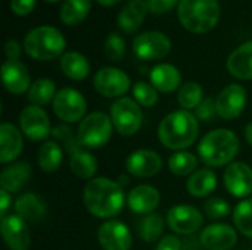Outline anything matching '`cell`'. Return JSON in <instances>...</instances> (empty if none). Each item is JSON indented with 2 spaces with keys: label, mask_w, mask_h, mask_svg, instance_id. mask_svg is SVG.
Returning <instances> with one entry per match:
<instances>
[{
  "label": "cell",
  "mask_w": 252,
  "mask_h": 250,
  "mask_svg": "<svg viewBox=\"0 0 252 250\" xmlns=\"http://www.w3.org/2000/svg\"><path fill=\"white\" fill-rule=\"evenodd\" d=\"M46 1H49V3H58V1H61V0H46Z\"/></svg>",
  "instance_id": "681fc988"
},
{
  "label": "cell",
  "mask_w": 252,
  "mask_h": 250,
  "mask_svg": "<svg viewBox=\"0 0 252 250\" xmlns=\"http://www.w3.org/2000/svg\"><path fill=\"white\" fill-rule=\"evenodd\" d=\"M52 136L63 146L65 152L74 155L75 152L80 150V143L77 139V134L72 133V130L68 125H58L52 130Z\"/></svg>",
  "instance_id": "f35d334b"
},
{
  "label": "cell",
  "mask_w": 252,
  "mask_h": 250,
  "mask_svg": "<svg viewBox=\"0 0 252 250\" xmlns=\"http://www.w3.org/2000/svg\"><path fill=\"white\" fill-rule=\"evenodd\" d=\"M133 52L142 60H159L171 52V41L161 31H145L134 37Z\"/></svg>",
  "instance_id": "9c48e42d"
},
{
  "label": "cell",
  "mask_w": 252,
  "mask_h": 250,
  "mask_svg": "<svg viewBox=\"0 0 252 250\" xmlns=\"http://www.w3.org/2000/svg\"><path fill=\"white\" fill-rule=\"evenodd\" d=\"M130 85H131L130 77L124 71L112 66H105L99 69L93 78L94 90L100 96L108 99L123 97L130 90Z\"/></svg>",
  "instance_id": "30bf717a"
},
{
  "label": "cell",
  "mask_w": 252,
  "mask_h": 250,
  "mask_svg": "<svg viewBox=\"0 0 252 250\" xmlns=\"http://www.w3.org/2000/svg\"><path fill=\"white\" fill-rule=\"evenodd\" d=\"M0 231L4 245L10 250H28L31 245L30 230L27 222L15 215H6L1 218Z\"/></svg>",
  "instance_id": "e0dca14e"
},
{
  "label": "cell",
  "mask_w": 252,
  "mask_h": 250,
  "mask_svg": "<svg viewBox=\"0 0 252 250\" xmlns=\"http://www.w3.org/2000/svg\"><path fill=\"white\" fill-rule=\"evenodd\" d=\"M233 224L239 233L252 239V199H244L235 206Z\"/></svg>",
  "instance_id": "d590c367"
},
{
  "label": "cell",
  "mask_w": 252,
  "mask_h": 250,
  "mask_svg": "<svg viewBox=\"0 0 252 250\" xmlns=\"http://www.w3.org/2000/svg\"><path fill=\"white\" fill-rule=\"evenodd\" d=\"M151 84L161 93H173L182 85V74L171 63H158L151 69Z\"/></svg>",
  "instance_id": "603a6c76"
},
{
  "label": "cell",
  "mask_w": 252,
  "mask_h": 250,
  "mask_svg": "<svg viewBox=\"0 0 252 250\" xmlns=\"http://www.w3.org/2000/svg\"><path fill=\"white\" fill-rule=\"evenodd\" d=\"M12 205V197H10V193L6 192V190H0V217H6V212L9 209V206Z\"/></svg>",
  "instance_id": "bcb514c9"
},
{
  "label": "cell",
  "mask_w": 252,
  "mask_h": 250,
  "mask_svg": "<svg viewBox=\"0 0 252 250\" xmlns=\"http://www.w3.org/2000/svg\"><path fill=\"white\" fill-rule=\"evenodd\" d=\"M111 119L114 128L121 136H134L143 122L140 105L130 97H120L111 106Z\"/></svg>",
  "instance_id": "52a82bcc"
},
{
  "label": "cell",
  "mask_w": 252,
  "mask_h": 250,
  "mask_svg": "<svg viewBox=\"0 0 252 250\" xmlns=\"http://www.w3.org/2000/svg\"><path fill=\"white\" fill-rule=\"evenodd\" d=\"M69 169L71 172L81 180H93L97 172V159L87 150H78L69 158Z\"/></svg>",
  "instance_id": "f546056e"
},
{
  "label": "cell",
  "mask_w": 252,
  "mask_h": 250,
  "mask_svg": "<svg viewBox=\"0 0 252 250\" xmlns=\"http://www.w3.org/2000/svg\"><path fill=\"white\" fill-rule=\"evenodd\" d=\"M161 194L159 192L149 184H142L130 190L127 196V206L139 215H149L159 206Z\"/></svg>",
  "instance_id": "ffe728a7"
},
{
  "label": "cell",
  "mask_w": 252,
  "mask_h": 250,
  "mask_svg": "<svg viewBox=\"0 0 252 250\" xmlns=\"http://www.w3.org/2000/svg\"><path fill=\"white\" fill-rule=\"evenodd\" d=\"M61 69L69 80L81 81L90 74V62L80 52H66L61 56Z\"/></svg>",
  "instance_id": "83f0119b"
},
{
  "label": "cell",
  "mask_w": 252,
  "mask_h": 250,
  "mask_svg": "<svg viewBox=\"0 0 252 250\" xmlns=\"http://www.w3.org/2000/svg\"><path fill=\"white\" fill-rule=\"evenodd\" d=\"M83 202L90 215L100 220H111L123 211L126 196L120 183L100 177L86 184Z\"/></svg>",
  "instance_id": "6da1fadb"
},
{
  "label": "cell",
  "mask_w": 252,
  "mask_h": 250,
  "mask_svg": "<svg viewBox=\"0 0 252 250\" xmlns=\"http://www.w3.org/2000/svg\"><path fill=\"white\" fill-rule=\"evenodd\" d=\"M126 40L118 32H111L103 43V52L105 56L111 62H121L126 55Z\"/></svg>",
  "instance_id": "8d00e7d4"
},
{
  "label": "cell",
  "mask_w": 252,
  "mask_h": 250,
  "mask_svg": "<svg viewBox=\"0 0 252 250\" xmlns=\"http://www.w3.org/2000/svg\"><path fill=\"white\" fill-rule=\"evenodd\" d=\"M177 100L179 105L185 109V111H195L204 100V90L201 87V84L195 83V81H188L185 83L177 93Z\"/></svg>",
  "instance_id": "836d02e7"
},
{
  "label": "cell",
  "mask_w": 252,
  "mask_h": 250,
  "mask_svg": "<svg viewBox=\"0 0 252 250\" xmlns=\"http://www.w3.org/2000/svg\"><path fill=\"white\" fill-rule=\"evenodd\" d=\"M56 85L49 78H38L35 80L30 90H28V100L35 106H44L53 102L56 96Z\"/></svg>",
  "instance_id": "1f68e13d"
},
{
  "label": "cell",
  "mask_w": 252,
  "mask_h": 250,
  "mask_svg": "<svg viewBox=\"0 0 252 250\" xmlns=\"http://www.w3.org/2000/svg\"><path fill=\"white\" fill-rule=\"evenodd\" d=\"M19 130L31 141H41L52 134L50 118L41 106L30 105L19 113Z\"/></svg>",
  "instance_id": "8fae6325"
},
{
  "label": "cell",
  "mask_w": 252,
  "mask_h": 250,
  "mask_svg": "<svg viewBox=\"0 0 252 250\" xmlns=\"http://www.w3.org/2000/svg\"><path fill=\"white\" fill-rule=\"evenodd\" d=\"M1 81L12 94H22L31 87V77L27 66L19 60H6L1 65Z\"/></svg>",
  "instance_id": "d6986e66"
},
{
  "label": "cell",
  "mask_w": 252,
  "mask_h": 250,
  "mask_svg": "<svg viewBox=\"0 0 252 250\" xmlns=\"http://www.w3.org/2000/svg\"><path fill=\"white\" fill-rule=\"evenodd\" d=\"M148 12L145 0H128L118 12L117 24L126 34H133L142 27Z\"/></svg>",
  "instance_id": "7402d4cb"
},
{
  "label": "cell",
  "mask_w": 252,
  "mask_h": 250,
  "mask_svg": "<svg viewBox=\"0 0 252 250\" xmlns=\"http://www.w3.org/2000/svg\"><path fill=\"white\" fill-rule=\"evenodd\" d=\"M99 4H102V6H114V4H117L118 1H121V0H96Z\"/></svg>",
  "instance_id": "c3c4849f"
},
{
  "label": "cell",
  "mask_w": 252,
  "mask_h": 250,
  "mask_svg": "<svg viewBox=\"0 0 252 250\" xmlns=\"http://www.w3.org/2000/svg\"><path fill=\"white\" fill-rule=\"evenodd\" d=\"M216 115H219V113H217V108H216V99H213V97L204 99L202 103L195 109V116L201 122H210L214 119Z\"/></svg>",
  "instance_id": "60d3db41"
},
{
  "label": "cell",
  "mask_w": 252,
  "mask_h": 250,
  "mask_svg": "<svg viewBox=\"0 0 252 250\" xmlns=\"http://www.w3.org/2000/svg\"><path fill=\"white\" fill-rule=\"evenodd\" d=\"M92 9V0H63L59 9V18L66 25L81 24Z\"/></svg>",
  "instance_id": "4dcf8cb0"
},
{
  "label": "cell",
  "mask_w": 252,
  "mask_h": 250,
  "mask_svg": "<svg viewBox=\"0 0 252 250\" xmlns=\"http://www.w3.org/2000/svg\"><path fill=\"white\" fill-rule=\"evenodd\" d=\"M239 152L238 136L227 128H217L205 134L198 144L199 159L213 168L227 167Z\"/></svg>",
  "instance_id": "3957f363"
},
{
  "label": "cell",
  "mask_w": 252,
  "mask_h": 250,
  "mask_svg": "<svg viewBox=\"0 0 252 250\" xmlns=\"http://www.w3.org/2000/svg\"><path fill=\"white\" fill-rule=\"evenodd\" d=\"M63 161V149L58 141H44L37 152V164L44 172H55Z\"/></svg>",
  "instance_id": "f1b7e54d"
},
{
  "label": "cell",
  "mask_w": 252,
  "mask_h": 250,
  "mask_svg": "<svg viewBox=\"0 0 252 250\" xmlns=\"http://www.w3.org/2000/svg\"><path fill=\"white\" fill-rule=\"evenodd\" d=\"M199 242L207 250H232L238 243V233L229 224H211L201 231Z\"/></svg>",
  "instance_id": "ac0fdd59"
},
{
  "label": "cell",
  "mask_w": 252,
  "mask_h": 250,
  "mask_svg": "<svg viewBox=\"0 0 252 250\" xmlns=\"http://www.w3.org/2000/svg\"><path fill=\"white\" fill-rule=\"evenodd\" d=\"M35 3L37 0H10V10L18 16H24L34 10Z\"/></svg>",
  "instance_id": "7bdbcfd3"
},
{
  "label": "cell",
  "mask_w": 252,
  "mask_h": 250,
  "mask_svg": "<svg viewBox=\"0 0 252 250\" xmlns=\"http://www.w3.org/2000/svg\"><path fill=\"white\" fill-rule=\"evenodd\" d=\"M133 96H134V100L143 106V108H152L158 103V90L149 84V83H145V81H139L133 85Z\"/></svg>",
  "instance_id": "74e56055"
},
{
  "label": "cell",
  "mask_w": 252,
  "mask_h": 250,
  "mask_svg": "<svg viewBox=\"0 0 252 250\" xmlns=\"http://www.w3.org/2000/svg\"><path fill=\"white\" fill-rule=\"evenodd\" d=\"M204 224L202 214L190 205H176L167 212V225L180 236H192Z\"/></svg>",
  "instance_id": "7c38bea8"
},
{
  "label": "cell",
  "mask_w": 252,
  "mask_h": 250,
  "mask_svg": "<svg viewBox=\"0 0 252 250\" xmlns=\"http://www.w3.org/2000/svg\"><path fill=\"white\" fill-rule=\"evenodd\" d=\"M53 112L66 124L81 122L87 112V102L78 90L65 87L61 88L53 99Z\"/></svg>",
  "instance_id": "ba28073f"
},
{
  "label": "cell",
  "mask_w": 252,
  "mask_h": 250,
  "mask_svg": "<svg viewBox=\"0 0 252 250\" xmlns=\"http://www.w3.org/2000/svg\"><path fill=\"white\" fill-rule=\"evenodd\" d=\"M198 168V158L186 150L174 152L168 158V169L177 177L192 175Z\"/></svg>",
  "instance_id": "d6a6232c"
},
{
  "label": "cell",
  "mask_w": 252,
  "mask_h": 250,
  "mask_svg": "<svg viewBox=\"0 0 252 250\" xmlns=\"http://www.w3.org/2000/svg\"><path fill=\"white\" fill-rule=\"evenodd\" d=\"M114 124L111 116L103 112H92L78 124L77 139L80 146L87 149L103 147L112 137Z\"/></svg>",
  "instance_id": "8992f818"
},
{
  "label": "cell",
  "mask_w": 252,
  "mask_h": 250,
  "mask_svg": "<svg viewBox=\"0 0 252 250\" xmlns=\"http://www.w3.org/2000/svg\"><path fill=\"white\" fill-rule=\"evenodd\" d=\"M164 218L159 214H149L139 224V236L146 243H154L162 237Z\"/></svg>",
  "instance_id": "e575fe53"
},
{
  "label": "cell",
  "mask_w": 252,
  "mask_h": 250,
  "mask_svg": "<svg viewBox=\"0 0 252 250\" xmlns=\"http://www.w3.org/2000/svg\"><path fill=\"white\" fill-rule=\"evenodd\" d=\"M217 187V175L210 168L196 169L186 183L188 193L193 197H205L210 196Z\"/></svg>",
  "instance_id": "4316f807"
},
{
  "label": "cell",
  "mask_w": 252,
  "mask_h": 250,
  "mask_svg": "<svg viewBox=\"0 0 252 250\" xmlns=\"http://www.w3.org/2000/svg\"><path fill=\"white\" fill-rule=\"evenodd\" d=\"M199 134V121L190 111L170 112L158 125V139L170 150L182 152L190 147Z\"/></svg>",
  "instance_id": "7a4b0ae2"
},
{
  "label": "cell",
  "mask_w": 252,
  "mask_h": 250,
  "mask_svg": "<svg viewBox=\"0 0 252 250\" xmlns=\"http://www.w3.org/2000/svg\"><path fill=\"white\" fill-rule=\"evenodd\" d=\"M32 169L28 162H15L10 167H6L0 174V187L6 192L18 193L24 186L31 180Z\"/></svg>",
  "instance_id": "cb8c5ba5"
},
{
  "label": "cell",
  "mask_w": 252,
  "mask_h": 250,
  "mask_svg": "<svg viewBox=\"0 0 252 250\" xmlns=\"http://www.w3.org/2000/svg\"><path fill=\"white\" fill-rule=\"evenodd\" d=\"M179 0H145L151 13H165L176 7Z\"/></svg>",
  "instance_id": "b9f144b4"
},
{
  "label": "cell",
  "mask_w": 252,
  "mask_h": 250,
  "mask_svg": "<svg viewBox=\"0 0 252 250\" xmlns=\"http://www.w3.org/2000/svg\"><path fill=\"white\" fill-rule=\"evenodd\" d=\"M15 212L25 222H38L47 214L46 202L35 193H24L15 200Z\"/></svg>",
  "instance_id": "d4e9b609"
},
{
  "label": "cell",
  "mask_w": 252,
  "mask_h": 250,
  "mask_svg": "<svg viewBox=\"0 0 252 250\" xmlns=\"http://www.w3.org/2000/svg\"><path fill=\"white\" fill-rule=\"evenodd\" d=\"M97 240L103 250H130L133 245L128 227L117 220H109L99 227Z\"/></svg>",
  "instance_id": "2e32d148"
},
{
  "label": "cell",
  "mask_w": 252,
  "mask_h": 250,
  "mask_svg": "<svg viewBox=\"0 0 252 250\" xmlns=\"http://www.w3.org/2000/svg\"><path fill=\"white\" fill-rule=\"evenodd\" d=\"M183 243L177 236L173 234H165L161 237V240L157 245V250H182Z\"/></svg>",
  "instance_id": "ee69618b"
},
{
  "label": "cell",
  "mask_w": 252,
  "mask_h": 250,
  "mask_svg": "<svg viewBox=\"0 0 252 250\" xmlns=\"http://www.w3.org/2000/svg\"><path fill=\"white\" fill-rule=\"evenodd\" d=\"M62 32L50 25H40L28 31L24 38L25 53L35 60H52L59 57L65 49Z\"/></svg>",
  "instance_id": "5b68a950"
},
{
  "label": "cell",
  "mask_w": 252,
  "mask_h": 250,
  "mask_svg": "<svg viewBox=\"0 0 252 250\" xmlns=\"http://www.w3.org/2000/svg\"><path fill=\"white\" fill-rule=\"evenodd\" d=\"M219 0H180L177 16L182 25L193 34L210 32L220 19Z\"/></svg>",
  "instance_id": "277c9868"
},
{
  "label": "cell",
  "mask_w": 252,
  "mask_h": 250,
  "mask_svg": "<svg viewBox=\"0 0 252 250\" xmlns=\"http://www.w3.org/2000/svg\"><path fill=\"white\" fill-rule=\"evenodd\" d=\"M247 106V90L241 84L226 85L216 97V108L220 118L236 119Z\"/></svg>",
  "instance_id": "4fadbf2b"
},
{
  "label": "cell",
  "mask_w": 252,
  "mask_h": 250,
  "mask_svg": "<svg viewBox=\"0 0 252 250\" xmlns=\"http://www.w3.org/2000/svg\"><path fill=\"white\" fill-rule=\"evenodd\" d=\"M245 139H247L248 144L252 146V121L245 127Z\"/></svg>",
  "instance_id": "7dc6e473"
},
{
  "label": "cell",
  "mask_w": 252,
  "mask_h": 250,
  "mask_svg": "<svg viewBox=\"0 0 252 250\" xmlns=\"http://www.w3.org/2000/svg\"><path fill=\"white\" fill-rule=\"evenodd\" d=\"M227 71L238 80H252V40L241 44L229 55Z\"/></svg>",
  "instance_id": "484cf974"
},
{
  "label": "cell",
  "mask_w": 252,
  "mask_h": 250,
  "mask_svg": "<svg viewBox=\"0 0 252 250\" xmlns=\"http://www.w3.org/2000/svg\"><path fill=\"white\" fill-rule=\"evenodd\" d=\"M223 183L232 196L248 197L252 193V168L245 162H232L224 169Z\"/></svg>",
  "instance_id": "5bb4252c"
},
{
  "label": "cell",
  "mask_w": 252,
  "mask_h": 250,
  "mask_svg": "<svg viewBox=\"0 0 252 250\" xmlns=\"http://www.w3.org/2000/svg\"><path fill=\"white\" fill-rule=\"evenodd\" d=\"M204 211H205L208 218L220 220V218H224L230 214V205L221 197H211L205 202Z\"/></svg>",
  "instance_id": "ab89813d"
},
{
  "label": "cell",
  "mask_w": 252,
  "mask_h": 250,
  "mask_svg": "<svg viewBox=\"0 0 252 250\" xmlns=\"http://www.w3.org/2000/svg\"><path fill=\"white\" fill-rule=\"evenodd\" d=\"M4 53L7 60H18L21 56V44L18 40H7L4 46Z\"/></svg>",
  "instance_id": "f6af8a7d"
},
{
  "label": "cell",
  "mask_w": 252,
  "mask_h": 250,
  "mask_svg": "<svg viewBox=\"0 0 252 250\" xmlns=\"http://www.w3.org/2000/svg\"><path fill=\"white\" fill-rule=\"evenodd\" d=\"M162 168V158L155 150L139 149L131 152L126 159V169L136 178H149L157 175Z\"/></svg>",
  "instance_id": "9a60e30c"
},
{
  "label": "cell",
  "mask_w": 252,
  "mask_h": 250,
  "mask_svg": "<svg viewBox=\"0 0 252 250\" xmlns=\"http://www.w3.org/2000/svg\"><path fill=\"white\" fill-rule=\"evenodd\" d=\"M22 149V131L10 122H3L0 125V162L4 165L15 161Z\"/></svg>",
  "instance_id": "44dd1931"
}]
</instances>
